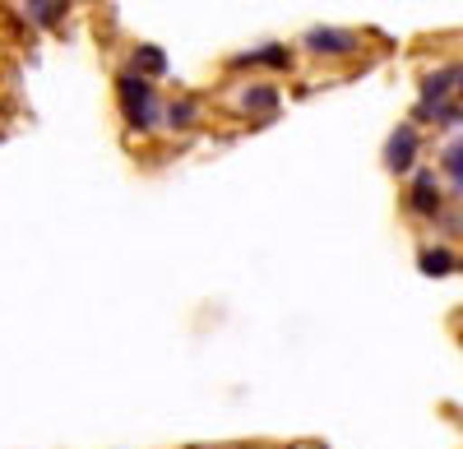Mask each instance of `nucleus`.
Here are the masks:
<instances>
[{
  "instance_id": "1",
  "label": "nucleus",
  "mask_w": 463,
  "mask_h": 449,
  "mask_svg": "<svg viewBox=\"0 0 463 449\" xmlns=\"http://www.w3.org/2000/svg\"><path fill=\"white\" fill-rule=\"evenodd\" d=\"M116 98H121V111H126V121L135 130H158L163 126V111L167 107L158 102L153 84L139 80V74H121V80H116Z\"/></svg>"
},
{
  "instance_id": "2",
  "label": "nucleus",
  "mask_w": 463,
  "mask_h": 449,
  "mask_svg": "<svg viewBox=\"0 0 463 449\" xmlns=\"http://www.w3.org/2000/svg\"><path fill=\"white\" fill-rule=\"evenodd\" d=\"M445 200H449L445 176H440L436 167H417V172H412V181H408L403 209H408L417 222H436V218L445 213Z\"/></svg>"
},
{
  "instance_id": "3",
  "label": "nucleus",
  "mask_w": 463,
  "mask_h": 449,
  "mask_svg": "<svg viewBox=\"0 0 463 449\" xmlns=\"http://www.w3.org/2000/svg\"><path fill=\"white\" fill-rule=\"evenodd\" d=\"M301 47L320 56V61H338V56H357L362 51V33L353 28H334V23H316L301 33Z\"/></svg>"
},
{
  "instance_id": "4",
  "label": "nucleus",
  "mask_w": 463,
  "mask_h": 449,
  "mask_svg": "<svg viewBox=\"0 0 463 449\" xmlns=\"http://www.w3.org/2000/svg\"><path fill=\"white\" fill-rule=\"evenodd\" d=\"M417 158H421V130L412 121H403L390 144H384V167H390L394 176H412L417 172Z\"/></svg>"
},
{
  "instance_id": "5",
  "label": "nucleus",
  "mask_w": 463,
  "mask_h": 449,
  "mask_svg": "<svg viewBox=\"0 0 463 449\" xmlns=\"http://www.w3.org/2000/svg\"><path fill=\"white\" fill-rule=\"evenodd\" d=\"M458 80H463V65H436V70H427L421 74V107H440V102H454L458 98Z\"/></svg>"
},
{
  "instance_id": "6",
  "label": "nucleus",
  "mask_w": 463,
  "mask_h": 449,
  "mask_svg": "<svg viewBox=\"0 0 463 449\" xmlns=\"http://www.w3.org/2000/svg\"><path fill=\"white\" fill-rule=\"evenodd\" d=\"M279 89L274 84H246L241 93H237V111L241 117H250V121H269L279 111Z\"/></svg>"
},
{
  "instance_id": "7",
  "label": "nucleus",
  "mask_w": 463,
  "mask_h": 449,
  "mask_svg": "<svg viewBox=\"0 0 463 449\" xmlns=\"http://www.w3.org/2000/svg\"><path fill=\"white\" fill-rule=\"evenodd\" d=\"M417 269L427 274V278H449V274L463 269V259H458L449 246H421V250H417Z\"/></svg>"
},
{
  "instance_id": "8",
  "label": "nucleus",
  "mask_w": 463,
  "mask_h": 449,
  "mask_svg": "<svg viewBox=\"0 0 463 449\" xmlns=\"http://www.w3.org/2000/svg\"><path fill=\"white\" fill-rule=\"evenodd\" d=\"M440 176H445L449 200H463V130H458V139L440 154Z\"/></svg>"
},
{
  "instance_id": "9",
  "label": "nucleus",
  "mask_w": 463,
  "mask_h": 449,
  "mask_svg": "<svg viewBox=\"0 0 463 449\" xmlns=\"http://www.w3.org/2000/svg\"><path fill=\"white\" fill-rule=\"evenodd\" d=\"M163 126H167V130H195V126H200V102H195V98H176V102H167Z\"/></svg>"
},
{
  "instance_id": "10",
  "label": "nucleus",
  "mask_w": 463,
  "mask_h": 449,
  "mask_svg": "<svg viewBox=\"0 0 463 449\" xmlns=\"http://www.w3.org/2000/svg\"><path fill=\"white\" fill-rule=\"evenodd\" d=\"M232 65H269V70H292V51H288V47H279V42H269V47H260V51L237 56Z\"/></svg>"
},
{
  "instance_id": "11",
  "label": "nucleus",
  "mask_w": 463,
  "mask_h": 449,
  "mask_svg": "<svg viewBox=\"0 0 463 449\" xmlns=\"http://www.w3.org/2000/svg\"><path fill=\"white\" fill-rule=\"evenodd\" d=\"M135 70H139V80H144V74H163L167 70V56L158 47H139L135 51Z\"/></svg>"
},
{
  "instance_id": "12",
  "label": "nucleus",
  "mask_w": 463,
  "mask_h": 449,
  "mask_svg": "<svg viewBox=\"0 0 463 449\" xmlns=\"http://www.w3.org/2000/svg\"><path fill=\"white\" fill-rule=\"evenodd\" d=\"M28 5H33V10H43V5H47V0H28Z\"/></svg>"
},
{
  "instance_id": "13",
  "label": "nucleus",
  "mask_w": 463,
  "mask_h": 449,
  "mask_svg": "<svg viewBox=\"0 0 463 449\" xmlns=\"http://www.w3.org/2000/svg\"><path fill=\"white\" fill-rule=\"evenodd\" d=\"M458 102H463V80H458Z\"/></svg>"
},
{
  "instance_id": "14",
  "label": "nucleus",
  "mask_w": 463,
  "mask_h": 449,
  "mask_svg": "<svg viewBox=\"0 0 463 449\" xmlns=\"http://www.w3.org/2000/svg\"><path fill=\"white\" fill-rule=\"evenodd\" d=\"M458 218H463V200H458Z\"/></svg>"
}]
</instances>
